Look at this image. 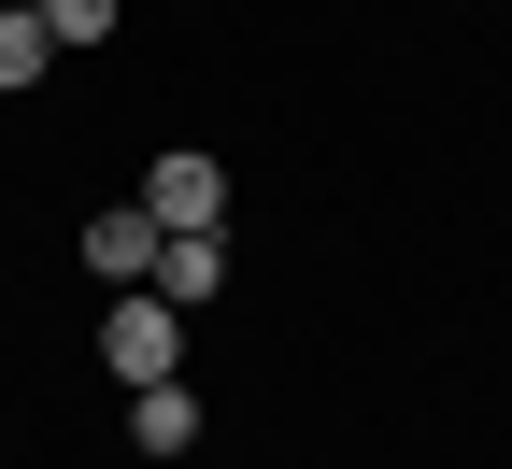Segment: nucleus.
I'll return each instance as SVG.
<instances>
[{"label": "nucleus", "instance_id": "f257e3e1", "mask_svg": "<svg viewBox=\"0 0 512 469\" xmlns=\"http://www.w3.org/2000/svg\"><path fill=\"white\" fill-rule=\"evenodd\" d=\"M100 370L143 398V384H185V313L157 299V285H128L114 313H100Z\"/></svg>", "mask_w": 512, "mask_h": 469}, {"label": "nucleus", "instance_id": "f03ea898", "mask_svg": "<svg viewBox=\"0 0 512 469\" xmlns=\"http://www.w3.org/2000/svg\"><path fill=\"white\" fill-rule=\"evenodd\" d=\"M143 214H157L171 242H185V228H214V214H228V157H200V143H171V157L143 171Z\"/></svg>", "mask_w": 512, "mask_h": 469}, {"label": "nucleus", "instance_id": "7ed1b4c3", "mask_svg": "<svg viewBox=\"0 0 512 469\" xmlns=\"http://www.w3.org/2000/svg\"><path fill=\"white\" fill-rule=\"evenodd\" d=\"M157 242H171V228L143 214V199H114V214H86V271L128 299V285H157Z\"/></svg>", "mask_w": 512, "mask_h": 469}, {"label": "nucleus", "instance_id": "20e7f679", "mask_svg": "<svg viewBox=\"0 0 512 469\" xmlns=\"http://www.w3.org/2000/svg\"><path fill=\"white\" fill-rule=\"evenodd\" d=\"M214 285H228V242H214V228H185V242H157V299H171V313H200Z\"/></svg>", "mask_w": 512, "mask_h": 469}, {"label": "nucleus", "instance_id": "39448f33", "mask_svg": "<svg viewBox=\"0 0 512 469\" xmlns=\"http://www.w3.org/2000/svg\"><path fill=\"white\" fill-rule=\"evenodd\" d=\"M128 441H143V455H200V398H185V384H143V398H128Z\"/></svg>", "mask_w": 512, "mask_h": 469}, {"label": "nucleus", "instance_id": "423d86ee", "mask_svg": "<svg viewBox=\"0 0 512 469\" xmlns=\"http://www.w3.org/2000/svg\"><path fill=\"white\" fill-rule=\"evenodd\" d=\"M43 57H57L43 0H15V15H0V100H15V86H43Z\"/></svg>", "mask_w": 512, "mask_h": 469}, {"label": "nucleus", "instance_id": "0eeeda50", "mask_svg": "<svg viewBox=\"0 0 512 469\" xmlns=\"http://www.w3.org/2000/svg\"><path fill=\"white\" fill-rule=\"evenodd\" d=\"M43 29H57V57H86V43H114V0H43Z\"/></svg>", "mask_w": 512, "mask_h": 469}]
</instances>
